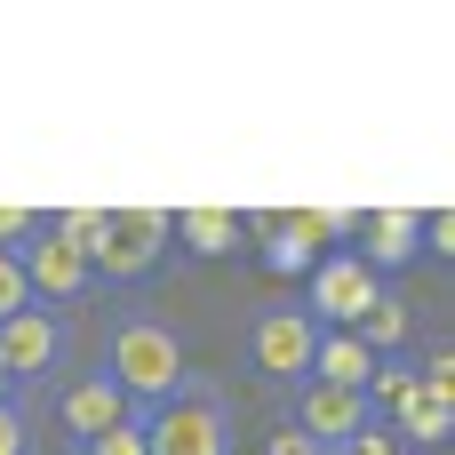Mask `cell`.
<instances>
[{
  "mask_svg": "<svg viewBox=\"0 0 455 455\" xmlns=\"http://www.w3.org/2000/svg\"><path fill=\"white\" fill-rule=\"evenodd\" d=\"M104 376L136 400V408H160V400H176L184 392V344H176V328H160L152 312H128V320H112V344H104Z\"/></svg>",
  "mask_w": 455,
  "mask_h": 455,
  "instance_id": "1",
  "label": "cell"
},
{
  "mask_svg": "<svg viewBox=\"0 0 455 455\" xmlns=\"http://www.w3.org/2000/svg\"><path fill=\"white\" fill-rule=\"evenodd\" d=\"M232 400L200 376H184L176 400H160L144 416V455H232Z\"/></svg>",
  "mask_w": 455,
  "mask_h": 455,
  "instance_id": "2",
  "label": "cell"
},
{
  "mask_svg": "<svg viewBox=\"0 0 455 455\" xmlns=\"http://www.w3.org/2000/svg\"><path fill=\"white\" fill-rule=\"evenodd\" d=\"M176 240H168V208H104V248H96V280H112V288H128V280H144L160 256H168Z\"/></svg>",
  "mask_w": 455,
  "mask_h": 455,
  "instance_id": "3",
  "label": "cell"
},
{
  "mask_svg": "<svg viewBox=\"0 0 455 455\" xmlns=\"http://www.w3.org/2000/svg\"><path fill=\"white\" fill-rule=\"evenodd\" d=\"M384 296V280L352 256V248H320L312 256V272H304V312L320 320V328H360V312Z\"/></svg>",
  "mask_w": 455,
  "mask_h": 455,
  "instance_id": "4",
  "label": "cell"
},
{
  "mask_svg": "<svg viewBox=\"0 0 455 455\" xmlns=\"http://www.w3.org/2000/svg\"><path fill=\"white\" fill-rule=\"evenodd\" d=\"M312 352H320V320H312L304 304H264V312L248 320V360H256L264 376L304 384V376H312Z\"/></svg>",
  "mask_w": 455,
  "mask_h": 455,
  "instance_id": "5",
  "label": "cell"
},
{
  "mask_svg": "<svg viewBox=\"0 0 455 455\" xmlns=\"http://www.w3.org/2000/svg\"><path fill=\"white\" fill-rule=\"evenodd\" d=\"M16 264H24V280H32V304H40V312H64V304H80V296L96 288L88 256H80V248H64V240L48 232V216H40V232L16 248Z\"/></svg>",
  "mask_w": 455,
  "mask_h": 455,
  "instance_id": "6",
  "label": "cell"
},
{
  "mask_svg": "<svg viewBox=\"0 0 455 455\" xmlns=\"http://www.w3.org/2000/svg\"><path fill=\"white\" fill-rule=\"evenodd\" d=\"M144 416H152V408H136V400L104 376V368L56 392V424L72 432V448H80V440H104V432H120V424H144Z\"/></svg>",
  "mask_w": 455,
  "mask_h": 455,
  "instance_id": "7",
  "label": "cell"
},
{
  "mask_svg": "<svg viewBox=\"0 0 455 455\" xmlns=\"http://www.w3.org/2000/svg\"><path fill=\"white\" fill-rule=\"evenodd\" d=\"M56 360H64V320L56 312H16V320H0V368H8V384L16 392H32V384H48L56 376Z\"/></svg>",
  "mask_w": 455,
  "mask_h": 455,
  "instance_id": "8",
  "label": "cell"
},
{
  "mask_svg": "<svg viewBox=\"0 0 455 455\" xmlns=\"http://www.w3.org/2000/svg\"><path fill=\"white\" fill-rule=\"evenodd\" d=\"M304 440H320L328 455H344V440L352 432H368L376 424V408H368V392H344V384H296V416H288Z\"/></svg>",
  "mask_w": 455,
  "mask_h": 455,
  "instance_id": "9",
  "label": "cell"
},
{
  "mask_svg": "<svg viewBox=\"0 0 455 455\" xmlns=\"http://www.w3.org/2000/svg\"><path fill=\"white\" fill-rule=\"evenodd\" d=\"M352 256L384 280V272H408L424 256V232H416V208H360L352 216Z\"/></svg>",
  "mask_w": 455,
  "mask_h": 455,
  "instance_id": "10",
  "label": "cell"
},
{
  "mask_svg": "<svg viewBox=\"0 0 455 455\" xmlns=\"http://www.w3.org/2000/svg\"><path fill=\"white\" fill-rule=\"evenodd\" d=\"M384 424H392V432H400L416 455L448 448V432H455V384H424V376H416V384H408V392L384 408Z\"/></svg>",
  "mask_w": 455,
  "mask_h": 455,
  "instance_id": "11",
  "label": "cell"
},
{
  "mask_svg": "<svg viewBox=\"0 0 455 455\" xmlns=\"http://www.w3.org/2000/svg\"><path fill=\"white\" fill-rule=\"evenodd\" d=\"M168 240L184 256H200V264H224V256H240L248 216H232V208H168Z\"/></svg>",
  "mask_w": 455,
  "mask_h": 455,
  "instance_id": "12",
  "label": "cell"
},
{
  "mask_svg": "<svg viewBox=\"0 0 455 455\" xmlns=\"http://www.w3.org/2000/svg\"><path fill=\"white\" fill-rule=\"evenodd\" d=\"M368 368H376V352H368L352 328H320V352H312V384H344V392H368Z\"/></svg>",
  "mask_w": 455,
  "mask_h": 455,
  "instance_id": "13",
  "label": "cell"
},
{
  "mask_svg": "<svg viewBox=\"0 0 455 455\" xmlns=\"http://www.w3.org/2000/svg\"><path fill=\"white\" fill-rule=\"evenodd\" d=\"M376 360H392V352H408V336H416V320H408V304L400 296H376L368 312H360V328H352Z\"/></svg>",
  "mask_w": 455,
  "mask_h": 455,
  "instance_id": "14",
  "label": "cell"
},
{
  "mask_svg": "<svg viewBox=\"0 0 455 455\" xmlns=\"http://www.w3.org/2000/svg\"><path fill=\"white\" fill-rule=\"evenodd\" d=\"M48 232L96 264V248H104V208H56V216H48Z\"/></svg>",
  "mask_w": 455,
  "mask_h": 455,
  "instance_id": "15",
  "label": "cell"
},
{
  "mask_svg": "<svg viewBox=\"0 0 455 455\" xmlns=\"http://www.w3.org/2000/svg\"><path fill=\"white\" fill-rule=\"evenodd\" d=\"M264 272H280V280H304V272H312V248H304L288 224H272V232H264Z\"/></svg>",
  "mask_w": 455,
  "mask_h": 455,
  "instance_id": "16",
  "label": "cell"
},
{
  "mask_svg": "<svg viewBox=\"0 0 455 455\" xmlns=\"http://www.w3.org/2000/svg\"><path fill=\"white\" fill-rule=\"evenodd\" d=\"M16 312H32V280H24V264L0 248V320H16Z\"/></svg>",
  "mask_w": 455,
  "mask_h": 455,
  "instance_id": "17",
  "label": "cell"
},
{
  "mask_svg": "<svg viewBox=\"0 0 455 455\" xmlns=\"http://www.w3.org/2000/svg\"><path fill=\"white\" fill-rule=\"evenodd\" d=\"M344 455H416V448H408V440H400V432L376 416L368 432H352V440H344Z\"/></svg>",
  "mask_w": 455,
  "mask_h": 455,
  "instance_id": "18",
  "label": "cell"
},
{
  "mask_svg": "<svg viewBox=\"0 0 455 455\" xmlns=\"http://www.w3.org/2000/svg\"><path fill=\"white\" fill-rule=\"evenodd\" d=\"M416 232H424V256H455V208H432V216H416Z\"/></svg>",
  "mask_w": 455,
  "mask_h": 455,
  "instance_id": "19",
  "label": "cell"
},
{
  "mask_svg": "<svg viewBox=\"0 0 455 455\" xmlns=\"http://www.w3.org/2000/svg\"><path fill=\"white\" fill-rule=\"evenodd\" d=\"M32 232H40V216H32V208H24V200H0V248H8V256H16V248H24V240H32Z\"/></svg>",
  "mask_w": 455,
  "mask_h": 455,
  "instance_id": "20",
  "label": "cell"
},
{
  "mask_svg": "<svg viewBox=\"0 0 455 455\" xmlns=\"http://www.w3.org/2000/svg\"><path fill=\"white\" fill-rule=\"evenodd\" d=\"M72 455H144V424H120V432H104V440H80Z\"/></svg>",
  "mask_w": 455,
  "mask_h": 455,
  "instance_id": "21",
  "label": "cell"
},
{
  "mask_svg": "<svg viewBox=\"0 0 455 455\" xmlns=\"http://www.w3.org/2000/svg\"><path fill=\"white\" fill-rule=\"evenodd\" d=\"M0 455H32V432H24V408L0 400Z\"/></svg>",
  "mask_w": 455,
  "mask_h": 455,
  "instance_id": "22",
  "label": "cell"
},
{
  "mask_svg": "<svg viewBox=\"0 0 455 455\" xmlns=\"http://www.w3.org/2000/svg\"><path fill=\"white\" fill-rule=\"evenodd\" d=\"M264 455H328V448H320V440H304L296 424H280V432H272V448H264Z\"/></svg>",
  "mask_w": 455,
  "mask_h": 455,
  "instance_id": "23",
  "label": "cell"
}]
</instances>
